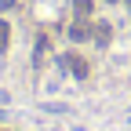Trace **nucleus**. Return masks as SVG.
<instances>
[{"label": "nucleus", "mask_w": 131, "mask_h": 131, "mask_svg": "<svg viewBox=\"0 0 131 131\" xmlns=\"http://www.w3.org/2000/svg\"><path fill=\"white\" fill-rule=\"evenodd\" d=\"M62 66H69V73H73L77 80H84V77H88V62L80 58V55H62Z\"/></svg>", "instance_id": "obj_1"}, {"label": "nucleus", "mask_w": 131, "mask_h": 131, "mask_svg": "<svg viewBox=\"0 0 131 131\" xmlns=\"http://www.w3.org/2000/svg\"><path fill=\"white\" fill-rule=\"evenodd\" d=\"M91 33H95V26H88L84 18H80V22L69 26V40H91Z\"/></svg>", "instance_id": "obj_2"}, {"label": "nucleus", "mask_w": 131, "mask_h": 131, "mask_svg": "<svg viewBox=\"0 0 131 131\" xmlns=\"http://www.w3.org/2000/svg\"><path fill=\"white\" fill-rule=\"evenodd\" d=\"M109 33H113V29H109V22H95V33H91V40H95L98 47H106V44H109Z\"/></svg>", "instance_id": "obj_3"}, {"label": "nucleus", "mask_w": 131, "mask_h": 131, "mask_svg": "<svg viewBox=\"0 0 131 131\" xmlns=\"http://www.w3.org/2000/svg\"><path fill=\"white\" fill-rule=\"evenodd\" d=\"M7 44H11V26H7L4 18H0V55L7 51Z\"/></svg>", "instance_id": "obj_4"}, {"label": "nucleus", "mask_w": 131, "mask_h": 131, "mask_svg": "<svg viewBox=\"0 0 131 131\" xmlns=\"http://www.w3.org/2000/svg\"><path fill=\"white\" fill-rule=\"evenodd\" d=\"M73 7H77V15H80V18H91V11H95V4H91V0H73Z\"/></svg>", "instance_id": "obj_5"}, {"label": "nucleus", "mask_w": 131, "mask_h": 131, "mask_svg": "<svg viewBox=\"0 0 131 131\" xmlns=\"http://www.w3.org/2000/svg\"><path fill=\"white\" fill-rule=\"evenodd\" d=\"M15 7V0H0V11H11Z\"/></svg>", "instance_id": "obj_6"}, {"label": "nucleus", "mask_w": 131, "mask_h": 131, "mask_svg": "<svg viewBox=\"0 0 131 131\" xmlns=\"http://www.w3.org/2000/svg\"><path fill=\"white\" fill-rule=\"evenodd\" d=\"M106 4H120V0H106Z\"/></svg>", "instance_id": "obj_7"}]
</instances>
